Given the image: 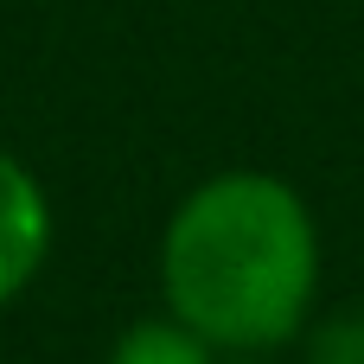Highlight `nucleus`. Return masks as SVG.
Returning <instances> with one entry per match:
<instances>
[{
	"label": "nucleus",
	"instance_id": "obj_1",
	"mask_svg": "<svg viewBox=\"0 0 364 364\" xmlns=\"http://www.w3.org/2000/svg\"><path fill=\"white\" fill-rule=\"evenodd\" d=\"M160 294L224 358H269L307 333L320 294L314 205L256 166L198 179L160 230Z\"/></svg>",
	"mask_w": 364,
	"mask_h": 364
},
{
	"label": "nucleus",
	"instance_id": "obj_2",
	"mask_svg": "<svg viewBox=\"0 0 364 364\" xmlns=\"http://www.w3.org/2000/svg\"><path fill=\"white\" fill-rule=\"evenodd\" d=\"M51 230H58V218H51L45 179L19 154L0 147V307L38 282V269L51 256Z\"/></svg>",
	"mask_w": 364,
	"mask_h": 364
},
{
	"label": "nucleus",
	"instance_id": "obj_3",
	"mask_svg": "<svg viewBox=\"0 0 364 364\" xmlns=\"http://www.w3.org/2000/svg\"><path fill=\"white\" fill-rule=\"evenodd\" d=\"M224 352L218 346H205L186 320H173V314H147V320H134L115 346H109V364H218Z\"/></svg>",
	"mask_w": 364,
	"mask_h": 364
},
{
	"label": "nucleus",
	"instance_id": "obj_4",
	"mask_svg": "<svg viewBox=\"0 0 364 364\" xmlns=\"http://www.w3.org/2000/svg\"><path fill=\"white\" fill-rule=\"evenodd\" d=\"M307 364H364V307H346L307 333Z\"/></svg>",
	"mask_w": 364,
	"mask_h": 364
},
{
	"label": "nucleus",
	"instance_id": "obj_5",
	"mask_svg": "<svg viewBox=\"0 0 364 364\" xmlns=\"http://www.w3.org/2000/svg\"><path fill=\"white\" fill-rule=\"evenodd\" d=\"M237 364H262V358H237Z\"/></svg>",
	"mask_w": 364,
	"mask_h": 364
}]
</instances>
